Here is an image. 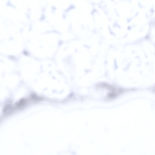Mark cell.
<instances>
[{"instance_id":"1","label":"cell","mask_w":155,"mask_h":155,"mask_svg":"<svg viewBox=\"0 0 155 155\" xmlns=\"http://www.w3.org/2000/svg\"><path fill=\"white\" fill-rule=\"evenodd\" d=\"M101 86L106 87L110 90V92L107 94V98L112 99L115 98L119 94L121 93L122 91L120 89L114 87L110 86L106 84H103Z\"/></svg>"}]
</instances>
